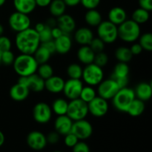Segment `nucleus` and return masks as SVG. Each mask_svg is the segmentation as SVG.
I'll return each mask as SVG.
<instances>
[{
  "label": "nucleus",
  "mask_w": 152,
  "mask_h": 152,
  "mask_svg": "<svg viewBox=\"0 0 152 152\" xmlns=\"http://www.w3.org/2000/svg\"><path fill=\"white\" fill-rule=\"evenodd\" d=\"M11 47V40L5 36H1L0 37V56L4 52L10 50Z\"/></svg>",
  "instance_id": "a19ab883"
},
{
  "label": "nucleus",
  "mask_w": 152,
  "mask_h": 152,
  "mask_svg": "<svg viewBox=\"0 0 152 152\" xmlns=\"http://www.w3.org/2000/svg\"><path fill=\"white\" fill-rule=\"evenodd\" d=\"M135 98L134 89L126 87L119 89L111 100L113 106L116 110L120 112L126 113L129 105Z\"/></svg>",
  "instance_id": "20e7f679"
},
{
  "label": "nucleus",
  "mask_w": 152,
  "mask_h": 152,
  "mask_svg": "<svg viewBox=\"0 0 152 152\" xmlns=\"http://www.w3.org/2000/svg\"><path fill=\"white\" fill-rule=\"evenodd\" d=\"M85 22L91 27H97L102 22L101 13L96 9H91L86 11L84 16Z\"/></svg>",
  "instance_id": "a878e982"
},
{
  "label": "nucleus",
  "mask_w": 152,
  "mask_h": 152,
  "mask_svg": "<svg viewBox=\"0 0 152 152\" xmlns=\"http://www.w3.org/2000/svg\"><path fill=\"white\" fill-rule=\"evenodd\" d=\"M114 56H115L116 59L118 60V62H126V63L130 62L133 57L130 48L125 47V46L117 48L114 52Z\"/></svg>",
  "instance_id": "7c9ffc66"
},
{
  "label": "nucleus",
  "mask_w": 152,
  "mask_h": 152,
  "mask_svg": "<svg viewBox=\"0 0 152 152\" xmlns=\"http://www.w3.org/2000/svg\"><path fill=\"white\" fill-rule=\"evenodd\" d=\"M88 114V104L80 98L72 99L68 102L66 115H68L73 121L86 119Z\"/></svg>",
  "instance_id": "0eeeda50"
},
{
  "label": "nucleus",
  "mask_w": 152,
  "mask_h": 152,
  "mask_svg": "<svg viewBox=\"0 0 152 152\" xmlns=\"http://www.w3.org/2000/svg\"><path fill=\"white\" fill-rule=\"evenodd\" d=\"M94 37L93 31L87 27L78 28L74 33V39L80 45H89Z\"/></svg>",
  "instance_id": "aec40b11"
},
{
  "label": "nucleus",
  "mask_w": 152,
  "mask_h": 152,
  "mask_svg": "<svg viewBox=\"0 0 152 152\" xmlns=\"http://www.w3.org/2000/svg\"><path fill=\"white\" fill-rule=\"evenodd\" d=\"M135 97L143 102H147L151 99L152 96V87L151 83L142 82L139 83L134 90Z\"/></svg>",
  "instance_id": "4be33fe9"
},
{
  "label": "nucleus",
  "mask_w": 152,
  "mask_h": 152,
  "mask_svg": "<svg viewBox=\"0 0 152 152\" xmlns=\"http://www.w3.org/2000/svg\"><path fill=\"white\" fill-rule=\"evenodd\" d=\"M129 72H130V68H129L128 63L118 62V63L116 64L114 66L111 78L117 79L129 77Z\"/></svg>",
  "instance_id": "c756f323"
},
{
  "label": "nucleus",
  "mask_w": 152,
  "mask_h": 152,
  "mask_svg": "<svg viewBox=\"0 0 152 152\" xmlns=\"http://www.w3.org/2000/svg\"><path fill=\"white\" fill-rule=\"evenodd\" d=\"M96 34L105 44H112L118 39L117 26L108 20L102 21L96 27Z\"/></svg>",
  "instance_id": "423d86ee"
},
{
  "label": "nucleus",
  "mask_w": 152,
  "mask_h": 152,
  "mask_svg": "<svg viewBox=\"0 0 152 152\" xmlns=\"http://www.w3.org/2000/svg\"><path fill=\"white\" fill-rule=\"evenodd\" d=\"M88 114L95 117H102L105 116L108 111V100L96 96L88 103Z\"/></svg>",
  "instance_id": "ddd939ff"
},
{
  "label": "nucleus",
  "mask_w": 152,
  "mask_h": 152,
  "mask_svg": "<svg viewBox=\"0 0 152 152\" xmlns=\"http://www.w3.org/2000/svg\"><path fill=\"white\" fill-rule=\"evenodd\" d=\"M108 56L105 53L102 52H99V53H95L94 60V63L97 65L98 66L103 68L104 66L108 64Z\"/></svg>",
  "instance_id": "ea45409f"
},
{
  "label": "nucleus",
  "mask_w": 152,
  "mask_h": 152,
  "mask_svg": "<svg viewBox=\"0 0 152 152\" xmlns=\"http://www.w3.org/2000/svg\"><path fill=\"white\" fill-rule=\"evenodd\" d=\"M81 79L88 86H97L104 80V71L102 68L93 62L83 68Z\"/></svg>",
  "instance_id": "39448f33"
},
{
  "label": "nucleus",
  "mask_w": 152,
  "mask_h": 152,
  "mask_svg": "<svg viewBox=\"0 0 152 152\" xmlns=\"http://www.w3.org/2000/svg\"><path fill=\"white\" fill-rule=\"evenodd\" d=\"M77 59L83 65H89L94 62L95 53L89 45H81L77 53Z\"/></svg>",
  "instance_id": "b1692460"
},
{
  "label": "nucleus",
  "mask_w": 152,
  "mask_h": 152,
  "mask_svg": "<svg viewBox=\"0 0 152 152\" xmlns=\"http://www.w3.org/2000/svg\"><path fill=\"white\" fill-rule=\"evenodd\" d=\"M96 96V91L93 86H83L80 95V99L84 101L86 103H88Z\"/></svg>",
  "instance_id": "72a5a7b5"
},
{
  "label": "nucleus",
  "mask_w": 152,
  "mask_h": 152,
  "mask_svg": "<svg viewBox=\"0 0 152 152\" xmlns=\"http://www.w3.org/2000/svg\"><path fill=\"white\" fill-rule=\"evenodd\" d=\"M45 28V24L42 23V22H38V23H37L35 25L34 29L35 30L38 34H39Z\"/></svg>",
  "instance_id": "4d7b16f0"
},
{
  "label": "nucleus",
  "mask_w": 152,
  "mask_h": 152,
  "mask_svg": "<svg viewBox=\"0 0 152 152\" xmlns=\"http://www.w3.org/2000/svg\"><path fill=\"white\" fill-rule=\"evenodd\" d=\"M45 24V25H47L48 27H49V28H53L56 26V19H55L53 17L49 18V19H47V21H46V22Z\"/></svg>",
  "instance_id": "6e6d98bb"
},
{
  "label": "nucleus",
  "mask_w": 152,
  "mask_h": 152,
  "mask_svg": "<svg viewBox=\"0 0 152 152\" xmlns=\"http://www.w3.org/2000/svg\"><path fill=\"white\" fill-rule=\"evenodd\" d=\"M33 55H34L36 61H37L39 65L48 62L50 59V56H51V53L45 48L41 45V44H40L39 47L37 49L35 53Z\"/></svg>",
  "instance_id": "473e14b6"
},
{
  "label": "nucleus",
  "mask_w": 152,
  "mask_h": 152,
  "mask_svg": "<svg viewBox=\"0 0 152 152\" xmlns=\"http://www.w3.org/2000/svg\"><path fill=\"white\" fill-rule=\"evenodd\" d=\"M56 26L62 30L63 34L70 35L75 31L77 24L72 16L64 13L56 18Z\"/></svg>",
  "instance_id": "dca6fc26"
},
{
  "label": "nucleus",
  "mask_w": 152,
  "mask_h": 152,
  "mask_svg": "<svg viewBox=\"0 0 152 152\" xmlns=\"http://www.w3.org/2000/svg\"><path fill=\"white\" fill-rule=\"evenodd\" d=\"M30 91L28 87L25 85L18 82L13 85L10 89L9 94L10 98L16 102H22L25 100L30 94Z\"/></svg>",
  "instance_id": "a211bd4d"
},
{
  "label": "nucleus",
  "mask_w": 152,
  "mask_h": 152,
  "mask_svg": "<svg viewBox=\"0 0 152 152\" xmlns=\"http://www.w3.org/2000/svg\"><path fill=\"white\" fill-rule=\"evenodd\" d=\"M145 102L137 99V98H135L129 105L126 113L132 117H137L142 114V113L145 111Z\"/></svg>",
  "instance_id": "bb28decb"
},
{
  "label": "nucleus",
  "mask_w": 152,
  "mask_h": 152,
  "mask_svg": "<svg viewBox=\"0 0 152 152\" xmlns=\"http://www.w3.org/2000/svg\"><path fill=\"white\" fill-rule=\"evenodd\" d=\"M105 42L102 40H101L99 37H96V38L94 37V39L91 40L90 44H89L90 48L93 50V51L95 53L103 51L105 47Z\"/></svg>",
  "instance_id": "4c0bfd02"
},
{
  "label": "nucleus",
  "mask_w": 152,
  "mask_h": 152,
  "mask_svg": "<svg viewBox=\"0 0 152 152\" xmlns=\"http://www.w3.org/2000/svg\"><path fill=\"white\" fill-rule=\"evenodd\" d=\"M13 4L16 11L28 15L34 11L37 7L35 0H13Z\"/></svg>",
  "instance_id": "393cba45"
},
{
  "label": "nucleus",
  "mask_w": 152,
  "mask_h": 152,
  "mask_svg": "<svg viewBox=\"0 0 152 152\" xmlns=\"http://www.w3.org/2000/svg\"><path fill=\"white\" fill-rule=\"evenodd\" d=\"M83 67L78 63H71L68 66L66 70L67 75L70 79L81 80L83 74Z\"/></svg>",
  "instance_id": "f704fd0d"
},
{
  "label": "nucleus",
  "mask_w": 152,
  "mask_h": 152,
  "mask_svg": "<svg viewBox=\"0 0 152 152\" xmlns=\"http://www.w3.org/2000/svg\"><path fill=\"white\" fill-rule=\"evenodd\" d=\"M79 142V139L73 133L70 132L68 134L65 135L64 142L65 145L68 148H73L77 142Z\"/></svg>",
  "instance_id": "37998d69"
},
{
  "label": "nucleus",
  "mask_w": 152,
  "mask_h": 152,
  "mask_svg": "<svg viewBox=\"0 0 152 152\" xmlns=\"http://www.w3.org/2000/svg\"><path fill=\"white\" fill-rule=\"evenodd\" d=\"M12 65L14 71L19 77H28L37 73L39 64L34 55L20 53L15 57Z\"/></svg>",
  "instance_id": "f03ea898"
},
{
  "label": "nucleus",
  "mask_w": 152,
  "mask_h": 152,
  "mask_svg": "<svg viewBox=\"0 0 152 152\" xmlns=\"http://www.w3.org/2000/svg\"><path fill=\"white\" fill-rule=\"evenodd\" d=\"M39 40L41 43L52 40L53 38H52L51 35V28L45 25V28L39 34Z\"/></svg>",
  "instance_id": "79ce46f5"
},
{
  "label": "nucleus",
  "mask_w": 152,
  "mask_h": 152,
  "mask_svg": "<svg viewBox=\"0 0 152 152\" xmlns=\"http://www.w3.org/2000/svg\"><path fill=\"white\" fill-rule=\"evenodd\" d=\"M53 152H62V151H53Z\"/></svg>",
  "instance_id": "680f3d73"
},
{
  "label": "nucleus",
  "mask_w": 152,
  "mask_h": 152,
  "mask_svg": "<svg viewBox=\"0 0 152 152\" xmlns=\"http://www.w3.org/2000/svg\"><path fill=\"white\" fill-rule=\"evenodd\" d=\"M15 57L16 56H15L14 53L11 51V50H7V51L1 53V56H0L1 63L4 65H7V66L12 65L14 62Z\"/></svg>",
  "instance_id": "58836bf2"
},
{
  "label": "nucleus",
  "mask_w": 152,
  "mask_h": 152,
  "mask_svg": "<svg viewBox=\"0 0 152 152\" xmlns=\"http://www.w3.org/2000/svg\"><path fill=\"white\" fill-rule=\"evenodd\" d=\"M18 82L25 85L31 91L41 92L45 89V80L37 73L28 77H19Z\"/></svg>",
  "instance_id": "2eb2a0df"
},
{
  "label": "nucleus",
  "mask_w": 152,
  "mask_h": 152,
  "mask_svg": "<svg viewBox=\"0 0 152 152\" xmlns=\"http://www.w3.org/2000/svg\"><path fill=\"white\" fill-rule=\"evenodd\" d=\"M4 27H3L2 25L0 24V37L3 35V34H4Z\"/></svg>",
  "instance_id": "bf43d9fd"
},
{
  "label": "nucleus",
  "mask_w": 152,
  "mask_h": 152,
  "mask_svg": "<svg viewBox=\"0 0 152 152\" xmlns=\"http://www.w3.org/2000/svg\"><path fill=\"white\" fill-rule=\"evenodd\" d=\"M41 45H42L43 47L45 48L51 53V55L53 54L54 53H56V47H55V43L53 39L45 42L41 43Z\"/></svg>",
  "instance_id": "de8ad7c7"
},
{
  "label": "nucleus",
  "mask_w": 152,
  "mask_h": 152,
  "mask_svg": "<svg viewBox=\"0 0 152 152\" xmlns=\"http://www.w3.org/2000/svg\"><path fill=\"white\" fill-rule=\"evenodd\" d=\"M1 60H0V65H1Z\"/></svg>",
  "instance_id": "e2e57ef3"
},
{
  "label": "nucleus",
  "mask_w": 152,
  "mask_h": 152,
  "mask_svg": "<svg viewBox=\"0 0 152 152\" xmlns=\"http://www.w3.org/2000/svg\"><path fill=\"white\" fill-rule=\"evenodd\" d=\"M83 86V83L81 80L69 78L65 81L62 92L67 99L72 100L80 97Z\"/></svg>",
  "instance_id": "f8f14e48"
},
{
  "label": "nucleus",
  "mask_w": 152,
  "mask_h": 152,
  "mask_svg": "<svg viewBox=\"0 0 152 152\" xmlns=\"http://www.w3.org/2000/svg\"><path fill=\"white\" fill-rule=\"evenodd\" d=\"M108 20L118 26L127 19V13L121 7H114L108 11Z\"/></svg>",
  "instance_id": "5701e85b"
},
{
  "label": "nucleus",
  "mask_w": 152,
  "mask_h": 152,
  "mask_svg": "<svg viewBox=\"0 0 152 152\" xmlns=\"http://www.w3.org/2000/svg\"><path fill=\"white\" fill-rule=\"evenodd\" d=\"M52 112L50 105L44 102L36 104L33 108L34 120L39 124H47L51 120Z\"/></svg>",
  "instance_id": "1a4fd4ad"
},
{
  "label": "nucleus",
  "mask_w": 152,
  "mask_h": 152,
  "mask_svg": "<svg viewBox=\"0 0 152 152\" xmlns=\"http://www.w3.org/2000/svg\"><path fill=\"white\" fill-rule=\"evenodd\" d=\"M72 152H90V148L86 142L79 141L72 148Z\"/></svg>",
  "instance_id": "a18cd8bd"
},
{
  "label": "nucleus",
  "mask_w": 152,
  "mask_h": 152,
  "mask_svg": "<svg viewBox=\"0 0 152 152\" xmlns=\"http://www.w3.org/2000/svg\"><path fill=\"white\" fill-rule=\"evenodd\" d=\"M117 29L118 38L125 42H135L141 35L140 25L132 19H126L117 26Z\"/></svg>",
  "instance_id": "7ed1b4c3"
},
{
  "label": "nucleus",
  "mask_w": 152,
  "mask_h": 152,
  "mask_svg": "<svg viewBox=\"0 0 152 152\" xmlns=\"http://www.w3.org/2000/svg\"><path fill=\"white\" fill-rule=\"evenodd\" d=\"M27 144L31 149L34 151H41L47 145L46 136L41 132L33 131L27 136Z\"/></svg>",
  "instance_id": "4468645a"
},
{
  "label": "nucleus",
  "mask_w": 152,
  "mask_h": 152,
  "mask_svg": "<svg viewBox=\"0 0 152 152\" xmlns=\"http://www.w3.org/2000/svg\"><path fill=\"white\" fill-rule=\"evenodd\" d=\"M15 44L21 53L33 55L41 42L38 33L33 28H29L16 34Z\"/></svg>",
  "instance_id": "f257e3e1"
},
{
  "label": "nucleus",
  "mask_w": 152,
  "mask_h": 152,
  "mask_svg": "<svg viewBox=\"0 0 152 152\" xmlns=\"http://www.w3.org/2000/svg\"><path fill=\"white\" fill-rule=\"evenodd\" d=\"M65 80L59 76L53 75L45 80V89L51 94H59L62 92Z\"/></svg>",
  "instance_id": "6ab92c4d"
},
{
  "label": "nucleus",
  "mask_w": 152,
  "mask_h": 152,
  "mask_svg": "<svg viewBox=\"0 0 152 152\" xmlns=\"http://www.w3.org/2000/svg\"><path fill=\"white\" fill-rule=\"evenodd\" d=\"M101 0H80L82 5L87 10L96 9L100 4Z\"/></svg>",
  "instance_id": "c03bdc74"
},
{
  "label": "nucleus",
  "mask_w": 152,
  "mask_h": 152,
  "mask_svg": "<svg viewBox=\"0 0 152 152\" xmlns=\"http://www.w3.org/2000/svg\"><path fill=\"white\" fill-rule=\"evenodd\" d=\"M68 102L64 98H56L50 106L52 110V112L54 113L56 115L61 116L65 115L67 114L68 111Z\"/></svg>",
  "instance_id": "cd10ccee"
},
{
  "label": "nucleus",
  "mask_w": 152,
  "mask_h": 152,
  "mask_svg": "<svg viewBox=\"0 0 152 152\" xmlns=\"http://www.w3.org/2000/svg\"><path fill=\"white\" fill-rule=\"evenodd\" d=\"M8 24L10 29L17 34L31 28V20L28 14L15 11L9 16Z\"/></svg>",
  "instance_id": "6e6552de"
},
{
  "label": "nucleus",
  "mask_w": 152,
  "mask_h": 152,
  "mask_svg": "<svg viewBox=\"0 0 152 152\" xmlns=\"http://www.w3.org/2000/svg\"><path fill=\"white\" fill-rule=\"evenodd\" d=\"M140 7L148 11H151L152 10V0H138Z\"/></svg>",
  "instance_id": "8fccbe9b"
},
{
  "label": "nucleus",
  "mask_w": 152,
  "mask_h": 152,
  "mask_svg": "<svg viewBox=\"0 0 152 152\" xmlns=\"http://www.w3.org/2000/svg\"><path fill=\"white\" fill-rule=\"evenodd\" d=\"M120 88L117 85V82L112 78L103 80L97 86L96 94L98 96L106 100L111 99L117 94Z\"/></svg>",
  "instance_id": "9d476101"
},
{
  "label": "nucleus",
  "mask_w": 152,
  "mask_h": 152,
  "mask_svg": "<svg viewBox=\"0 0 152 152\" xmlns=\"http://www.w3.org/2000/svg\"><path fill=\"white\" fill-rule=\"evenodd\" d=\"M66 7L63 0H52L48 6L49 12L53 17L57 18L65 13Z\"/></svg>",
  "instance_id": "c85d7f7f"
},
{
  "label": "nucleus",
  "mask_w": 152,
  "mask_h": 152,
  "mask_svg": "<svg viewBox=\"0 0 152 152\" xmlns=\"http://www.w3.org/2000/svg\"><path fill=\"white\" fill-rule=\"evenodd\" d=\"M66 6L68 7H76L80 4V0H63Z\"/></svg>",
  "instance_id": "5fc2aeb1"
},
{
  "label": "nucleus",
  "mask_w": 152,
  "mask_h": 152,
  "mask_svg": "<svg viewBox=\"0 0 152 152\" xmlns=\"http://www.w3.org/2000/svg\"><path fill=\"white\" fill-rule=\"evenodd\" d=\"M71 132L78 138L79 140H85L88 139L93 134V126L86 119L77 120L73 123Z\"/></svg>",
  "instance_id": "9b49d317"
},
{
  "label": "nucleus",
  "mask_w": 152,
  "mask_h": 152,
  "mask_svg": "<svg viewBox=\"0 0 152 152\" xmlns=\"http://www.w3.org/2000/svg\"><path fill=\"white\" fill-rule=\"evenodd\" d=\"M4 141H5V137L3 132L0 131V147L2 146L3 144L4 143Z\"/></svg>",
  "instance_id": "13d9d810"
},
{
  "label": "nucleus",
  "mask_w": 152,
  "mask_h": 152,
  "mask_svg": "<svg viewBox=\"0 0 152 152\" xmlns=\"http://www.w3.org/2000/svg\"><path fill=\"white\" fill-rule=\"evenodd\" d=\"M37 74L39 77H41L43 80H45L53 75V68L51 65L48 64V62L40 64L37 68Z\"/></svg>",
  "instance_id": "e433bc0d"
},
{
  "label": "nucleus",
  "mask_w": 152,
  "mask_h": 152,
  "mask_svg": "<svg viewBox=\"0 0 152 152\" xmlns=\"http://www.w3.org/2000/svg\"><path fill=\"white\" fill-rule=\"evenodd\" d=\"M62 34H63L62 30H61L59 28H58L57 26L51 28V35H52V38H53V39H56L59 38V37H60Z\"/></svg>",
  "instance_id": "603ef678"
},
{
  "label": "nucleus",
  "mask_w": 152,
  "mask_h": 152,
  "mask_svg": "<svg viewBox=\"0 0 152 152\" xmlns=\"http://www.w3.org/2000/svg\"><path fill=\"white\" fill-rule=\"evenodd\" d=\"M52 0H35L37 6L40 7H48Z\"/></svg>",
  "instance_id": "864d4df0"
},
{
  "label": "nucleus",
  "mask_w": 152,
  "mask_h": 152,
  "mask_svg": "<svg viewBox=\"0 0 152 152\" xmlns=\"http://www.w3.org/2000/svg\"><path fill=\"white\" fill-rule=\"evenodd\" d=\"M150 17L149 11L142 9L141 7L136 9L132 13V19L139 24L140 25H142V24L146 23L148 21Z\"/></svg>",
  "instance_id": "2f4dec72"
},
{
  "label": "nucleus",
  "mask_w": 152,
  "mask_h": 152,
  "mask_svg": "<svg viewBox=\"0 0 152 152\" xmlns=\"http://www.w3.org/2000/svg\"><path fill=\"white\" fill-rule=\"evenodd\" d=\"M54 40L56 52L59 54H66L69 53L72 48L73 42L71 37L68 34H62L60 37Z\"/></svg>",
  "instance_id": "412c9836"
},
{
  "label": "nucleus",
  "mask_w": 152,
  "mask_h": 152,
  "mask_svg": "<svg viewBox=\"0 0 152 152\" xmlns=\"http://www.w3.org/2000/svg\"><path fill=\"white\" fill-rule=\"evenodd\" d=\"M138 43L140 45L142 50L146 51L152 50V34L151 33L147 32L143 34H141L138 39Z\"/></svg>",
  "instance_id": "c9c22d12"
},
{
  "label": "nucleus",
  "mask_w": 152,
  "mask_h": 152,
  "mask_svg": "<svg viewBox=\"0 0 152 152\" xmlns=\"http://www.w3.org/2000/svg\"><path fill=\"white\" fill-rule=\"evenodd\" d=\"M59 138H60V135H59L56 132H50V133L46 136L47 142L48 143L52 144V145H54V144L57 143L59 141Z\"/></svg>",
  "instance_id": "49530a36"
},
{
  "label": "nucleus",
  "mask_w": 152,
  "mask_h": 152,
  "mask_svg": "<svg viewBox=\"0 0 152 152\" xmlns=\"http://www.w3.org/2000/svg\"><path fill=\"white\" fill-rule=\"evenodd\" d=\"M73 123L74 121L66 114L57 116L54 121L55 132L59 135L65 136L71 132Z\"/></svg>",
  "instance_id": "f3484780"
},
{
  "label": "nucleus",
  "mask_w": 152,
  "mask_h": 152,
  "mask_svg": "<svg viewBox=\"0 0 152 152\" xmlns=\"http://www.w3.org/2000/svg\"><path fill=\"white\" fill-rule=\"evenodd\" d=\"M116 82H117V85H118L120 88H123L128 87V85L129 83V77H123V78H117L114 79Z\"/></svg>",
  "instance_id": "3c124183"
},
{
  "label": "nucleus",
  "mask_w": 152,
  "mask_h": 152,
  "mask_svg": "<svg viewBox=\"0 0 152 152\" xmlns=\"http://www.w3.org/2000/svg\"><path fill=\"white\" fill-rule=\"evenodd\" d=\"M6 2V0H0V7L4 5Z\"/></svg>",
  "instance_id": "052dcab7"
},
{
  "label": "nucleus",
  "mask_w": 152,
  "mask_h": 152,
  "mask_svg": "<svg viewBox=\"0 0 152 152\" xmlns=\"http://www.w3.org/2000/svg\"><path fill=\"white\" fill-rule=\"evenodd\" d=\"M130 48V50L133 56H137V55H140L142 53V50H142V47L140 46V45L138 42H133V44L132 45L131 48Z\"/></svg>",
  "instance_id": "09e8293b"
}]
</instances>
